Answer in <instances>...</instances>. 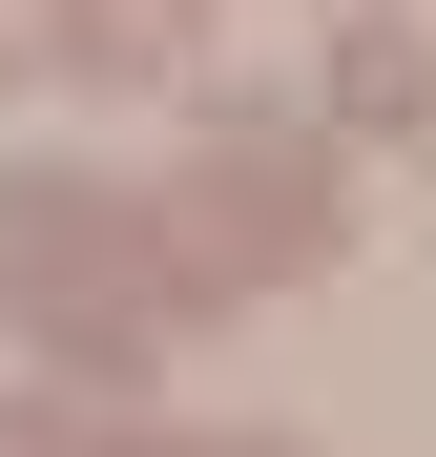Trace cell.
Segmentation results:
<instances>
[{
  "label": "cell",
  "instance_id": "6da1fadb",
  "mask_svg": "<svg viewBox=\"0 0 436 457\" xmlns=\"http://www.w3.org/2000/svg\"><path fill=\"white\" fill-rule=\"evenodd\" d=\"M415 104H436V62H415L395 21H353V42H333V125H374V145H395Z\"/></svg>",
  "mask_w": 436,
  "mask_h": 457
},
{
  "label": "cell",
  "instance_id": "7a4b0ae2",
  "mask_svg": "<svg viewBox=\"0 0 436 457\" xmlns=\"http://www.w3.org/2000/svg\"><path fill=\"white\" fill-rule=\"evenodd\" d=\"M187 21H208V0H84V42H104V62H145V42L187 62Z\"/></svg>",
  "mask_w": 436,
  "mask_h": 457
},
{
  "label": "cell",
  "instance_id": "3957f363",
  "mask_svg": "<svg viewBox=\"0 0 436 457\" xmlns=\"http://www.w3.org/2000/svg\"><path fill=\"white\" fill-rule=\"evenodd\" d=\"M84 42V0H0V62H62Z\"/></svg>",
  "mask_w": 436,
  "mask_h": 457
},
{
  "label": "cell",
  "instance_id": "277c9868",
  "mask_svg": "<svg viewBox=\"0 0 436 457\" xmlns=\"http://www.w3.org/2000/svg\"><path fill=\"white\" fill-rule=\"evenodd\" d=\"M208 457H270V436H208Z\"/></svg>",
  "mask_w": 436,
  "mask_h": 457
}]
</instances>
